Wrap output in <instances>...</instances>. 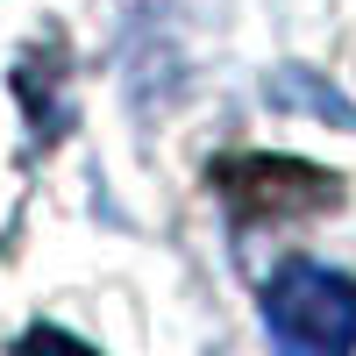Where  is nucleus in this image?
Returning <instances> with one entry per match:
<instances>
[{
  "label": "nucleus",
  "instance_id": "nucleus-1",
  "mask_svg": "<svg viewBox=\"0 0 356 356\" xmlns=\"http://www.w3.org/2000/svg\"><path fill=\"white\" fill-rule=\"evenodd\" d=\"M264 321L285 356H349L356 349V278L328 264H285L264 285Z\"/></svg>",
  "mask_w": 356,
  "mask_h": 356
},
{
  "label": "nucleus",
  "instance_id": "nucleus-2",
  "mask_svg": "<svg viewBox=\"0 0 356 356\" xmlns=\"http://www.w3.org/2000/svg\"><path fill=\"white\" fill-rule=\"evenodd\" d=\"M22 356H93V349H79L72 335H57V328H36V335L22 342Z\"/></svg>",
  "mask_w": 356,
  "mask_h": 356
}]
</instances>
